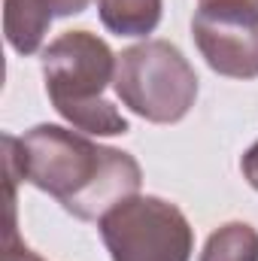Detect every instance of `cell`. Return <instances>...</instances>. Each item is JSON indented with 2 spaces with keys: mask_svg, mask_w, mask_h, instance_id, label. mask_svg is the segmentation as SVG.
Masks as SVG:
<instances>
[{
  "mask_svg": "<svg viewBox=\"0 0 258 261\" xmlns=\"http://www.w3.org/2000/svg\"><path fill=\"white\" fill-rule=\"evenodd\" d=\"M12 152L21 182L55 197L82 222H100L113 206L137 195L143 182L134 155L61 125H37L24 137H12Z\"/></svg>",
  "mask_w": 258,
  "mask_h": 261,
  "instance_id": "cell-1",
  "label": "cell"
},
{
  "mask_svg": "<svg viewBox=\"0 0 258 261\" xmlns=\"http://www.w3.org/2000/svg\"><path fill=\"white\" fill-rule=\"evenodd\" d=\"M43 82L55 113L94 137L128 134V119L107 97L119 55L91 31H67L43 49Z\"/></svg>",
  "mask_w": 258,
  "mask_h": 261,
  "instance_id": "cell-2",
  "label": "cell"
},
{
  "mask_svg": "<svg viewBox=\"0 0 258 261\" xmlns=\"http://www.w3.org/2000/svg\"><path fill=\"white\" fill-rule=\"evenodd\" d=\"M119 100L152 125H176L197 100V73L167 40H146L119 55Z\"/></svg>",
  "mask_w": 258,
  "mask_h": 261,
  "instance_id": "cell-3",
  "label": "cell"
},
{
  "mask_svg": "<svg viewBox=\"0 0 258 261\" xmlns=\"http://www.w3.org/2000/svg\"><path fill=\"white\" fill-rule=\"evenodd\" d=\"M97 228L113 261H192V225L164 197H128L100 216Z\"/></svg>",
  "mask_w": 258,
  "mask_h": 261,
  "instance_id": "cell-4",
  "label": "cell"
},
{
  "mask_svg": "<svg viewBox=\"0 0 258 261\" xmlns=\"http://www.w3.org/2000/svg\"><path fill=\"white\" fill-rule=\"evenodd\" d=\"M194 43L210 70L228 79L258 76V6L246 0L197 3L192 18Z\"/></svg>",
  "mask_w": 258,
  "mask_h": 261,
  "instance_id": "cell-5",
  "label": "cell"
},
{
  "mask_svg": "<svg viewBox=\"0 0 258 261\" xmlns=\"http://www.w3.org/2000/svg\"><path fill=\"white\" fill-rule=\"evenodd\" d=\"M91 0H3V34L18 55L40 52L49 24L64 15H79Z\"/></svg>",
  "mask_w": 258,
  "mask_h": 261,
  "instance_id": "cell-6",
  "label": "cell"
},
{
  "mask_svg": "<svg viewBox=\"0 0 258 261\" xmlns=\"http://www.w3.org/2000/svg\"><path fill=\"white\" fill-rule=\"evenodd\" d=\"M161 0H97V12L107 31L119 37H146L161 21Z\"/></svg>",
  "mask_w": 258,
  "mask_h": 261,
  "instance_id": "cell-7",
  "label": "cell"
},
{
  "mask_svg": "<svg viewBox=\"0 0 258 261\" xmlns=\"http://www.w3.org/2000/svg\"><path fill=\"white\" fill-rule=\"evenodd\" d=\"M200 261H258V231L249 222H228L216 228Z\"/></svg>",
  "mask_w": 258,
  "mask_h": 261,
  "instance_id": "cell-8",
  "label": "cell"
},
{
  "mask_svg": "<svg viewBox=\"0 0 258 261\" xmlns=\"http://www.w3.org/2000/svg\"><path fill=\"white\" fill-rule=\"evenodd\" d=\"M240 170H243L246 182L258 192V140L246 149V155H243V161H240Z\"/></svg>",
  "mask_w": 258,
  "mask_h": 261,
  "instance_id": "cell-9",
  "label": "cell"
},
{
  "mask_svg": "<svg viewBox=\"0 0 258 261\" xmlns=\"http://www.w3.org/2000/svg\"><path fill=\"white\" fill-rule=\"evenodd\" d=\"M3 261H46V258L37 255L34 249H28L18 237H12V240H6V258Z\"/></svg>",
  "mask_w": 258,
  "mask_h": 261,
  "instance_id": "cell-10",
  "label": "cell"
},
{
  "mask_svg": "<svg viewBox=\"0 0 258 261\" xmlns=\"http://www.w3.org/2000/svg\"><path fill=\"white\" fill-rule=\"evenodd\" d=\"M197 3H213V0H197ZM246 3H255L258 6V0H246Z\"/></svg>",
  "mask_w": 258,
  "mask_h": 261,
  "instance_id": "cell-11",
  "label": "cell"
}]
</instances>
